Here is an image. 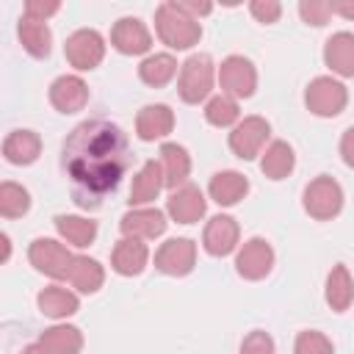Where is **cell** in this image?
Returning a JSON list of instances; mask_svg holds the SVG:
<instances>
[{
    "mask_svg": "<svg viewBox=\"0 0 354 354\" xmlns=\"http://www.w3.org/2000/svg\"><path fill=\"white\" fill-rule=\"evenodd\" d=\"M324 64L337 77H354V33L337 30L324 41Z\"/></svg>",
    "mask_w": 354,
    "mask_h": 354,
    "instance_id": "44dd1931",
    "label": "cell"
},
{
    "mask_svg": "<svg viewBox=\"0 0 354 354\" xmlns=\"http://www.w3.org/2000/svg\"><path fill=\"white\" fill-rule=\"evenodd\" d=\"M207 213V199L199 185L185 183L183 188L171 191L166 199V216L177 224H196Z\"/></svg>",
    "mask_w": 354,
    "mask_h": 354,
    "instance_id": "2e32d148",
    "label": "cell"
},
{
    "mask_svg": "<svg viewBox=\"0 0 354 354\" xmlns=\"http://www.w3.org/2000/svg\"><path fill=\"white\" fill-rule=\"evenodd\" d=\"M216 77H218V69H216L213 58L207 53H191L180 64V75H177V94H180V100L185 105H199V102L210 100Z\"/></svg>",
    "mask_w": 354,
    "mask_h": 354,
    "instance_id": "3957f363",
    "label": "cell"
},
{
    "mask_svg": "<svg viewBox=\"0 0 354 354\" xmlns=\"http://www.w3.org/2000/svg\"><path fill=\"white\" fill-rule=\"evenodd\" d=\"M64 282L72 285L77 293L91 296V293H97V290L105 285V268H102V263L94 260V257L75 254V260H72V266H69Z\"/></svg>",
    "mask_w": 354,
    "mask_h": 354,
    "instance_id": "4316f807",
    "label": "cell"
},
{
    "mask_svg": "<svg viewBox=\"0 0 354 354\" xmlns=\"http://www.w3.org/2000/svg\"><path fill=\"white\" fill-rule=\"evenodd\" d=\"M271 268H274V246L266 238L254 235L238 246V252H235L238 277H243L246 282H260L271 274Z\"/></svg>",
    "mask_w": 354,
    "mask_h": 354,
    "instance_id": "30bf717a",
    "label": "cell"
},
{
    "mask_svg": "<svg viewBox=\"0 0 354 354\" xmlns=\"http://www.w3.org/2000/svg\"><path fill=\"white\" fill-rule=\"evenodd\" d=\"M196 266V243L191 238H169L155 252V268L166 277H188Z\"/></svg>",
    "mask_w": 354,
    "mask_h": 354,
    "instance_id": "8fae6325",
    "label": "cell"
},
{
    "mask_svg": "<svg viewBox=\"0 0 354 354\" xmlns=\"http://www.w3.org/2000/svg\"><path fill=\"white\" fill-rule=\"evenodd\" d=\"M83 332L72 324H55L44 329L36 340L39 354H80L83 351Z\"/></svg>",
    "mask_w": 354,
    "mask_h": 354,
    "instance_id": "d4e9b609",
    "label": "cell"
},
{
    "mask_svg": "<svg viewBox=\"0 0 354 354\" xmlns=\"http://www.w3.org/2000/svg\"><path fill=\"white\" fill-rule=\"evenodd\" d=\"M166 188L163 183V169H160V160L149 158L141 163V169L133 174V183H130V196H127V205L130 207H149L158 194Z\"/></svg>",
    "mask_w": 354,
    "mask_h": 354,
    "instance_id": "e0dca14e",
    "label": "cell"
},
{
    "mask_svg": "<svg viewBox=\"0 0 354 354\" xmlns=\"http://www.w3.org/2000/svg\"><path fill=\"white\" fill-rule=\"evenodd\" d=\"M169 221L166 213L158 207H130L119 218V232L122 238H138V241H155L166 232Z\"/></svg>",
    "mask_w": 354,
    "mask_h": 354,
    "instance_id": "5bb4252c",
    "label": "cell"
},
{
    "mask_svg": "<svg viewBox=\"0 0 354 354\" xmlns=\"http://www.w3.org/2000/svg\"><path fill=\"white\" fill-rule=\"evenodd\" d=\"M249 14L263 25H274L282 17V3L279 0H252L249 3Z\"/></svg>",
    "mask_w": 354,
    "mask_h": 354,
    "instance_id": "8d00e7d4",
    "label": "cell"
},
{
    "mask_svg": "<svg viewBox=\"0 0 354 354\" xmlns=\"http://www.w3.org/2000/svg\"><path fill=\"white\" fill-rule=\"evenodd\" d=\"M36 307H39L41 315H47L53 321H64V318H69L80 310V299H77L75 290H69L64 285H47V288L39 290Z\"/></svg>",
    "mask_w": 354,
    "mask_h": 354,
    "instance_id": "cb8c5ba5",
    "label": "cell"
},
{
    "mask_svg": "<svg viewBox=\"0 0 354 354\" xmlns=\"http://www.w3.org/2000/svg\"><path fill=\"white\" fill-rule=\"evenodd\" d=\"M238 354H277V343L266 329H252L241 340V351Z\"/></svg>",
    "mask_w": 354,
    "mask_h": 354,
    "instance_id": "d590c367",
    "label": "cell"
},
{
    "mask_svg": "<svg viewBox=\"0 0 354 354\" xmlns=\"http://www.w3.org/2000/svg\"><path fill=\"white\" fill-rule=\"evenodd\" d=\"M174 130V111L166 102H149L136 113V136L147 144L163 141Z\"/></svg>",
    "mask_w": 354,
    "mask_h": 354,
    "instance_id": "ac0fdd59",
    "label": "cell"
},
{
    "mask_svg": "<svg viewBox=\"0 0 354 354\" xmlns=\"http://www.w3.org/2000/svg\"><path fill=\"white\" fill-rule=\"evenodd\" d=\"M158 160H160V169H163V183L169 191H177L188 183L191 177V155L183 144L177 141H163L160 144V152H158Z\"/></svg>",
    "mask_w": 354,
    "mask_h": 354,
    "instance_id": "ffe728a7",
    "label": "cell"
},
{
    "mask_svg": "<svg viewBox=\"0 0 354 354\" xmlns=\"http://www.w3.org/2000/svg\"><path fill=\"white\" fill-rule=\"evenodd\" d=\"M304 105L313 116L335 119L348 105V88H346V83H340L332 75H318L304 88Z\"/></svg>",
    "mask_w": 354,
    "mask_h": 354,
    "instance_id": "5b68a950",
    "label": "cell"
},
{
    "mask_svg": "<svg viewBox=\"0 0 354 354\" xmlns=\"http://www.w3.org/2000/svg\"><path fill=\"white\" fill-rule=\"evenodd\" d=\"M293 354H335V346L324 332L301 329L293 340Z\"/></svg>",
    "mask_w": 354,
    "mask_h": 354,
    "instance_id": "836d02e7",
    "label": "cell"
},
{
    "mask_svg": "<svg viewBox=\"0 0 354 354\" xmlns=\"http://www.w3.org/2000/svg\"><path fill=\"white\" fill-rule=\"evenodd\" d=\"M249 194V177L235 171V169H224L216 171L207 183V196L218 205V207H232L238 205L243 196Z\"/></svg>",
    "mask_w": 354,
    "mask_h": 354,
    "instance_id": "7402d4cb",
    "label": "cell"
},
{
    "mask_svg": "<svg viewBox=\"0 0 354 354\" xmlns=\"http://www.w3.org/2000/svg\"><path fill=\"white\" fill-rule=\"evenodd\" d=\"M340 158L348 169H354V124L346 127L343 136H340Z\"/></svg>",
    "mask_w": 354,
    "mask_h": 354,
    "instance_id": "f35d334b",
    "label": "cell"
},
{
    "mask_svg": "<svg viewBox=\"0 0 354 354\" xmlns=\"http://www.w3.org/2000/svg\"><path fill=\"white\" fill-rule=\"evenodd\" d=\"M268 136H271L268 119H263V116H243V119L230 130L227 144H230V149H232L235 158H241V160H254V158L263 155Z\"/></svg>",
    "mask_w": 354,
    "mask_h": 354,
    "instance_id": "9c48e42d",
    "label": "cell"
},
{
    "mask_svg": "<svg viewBox=\"0 0 354 354\" xmlns=\"http://www.w3.org/2000/svg\"><path fill=\"white\" fill-rule=\"evenodd\" d=\"M53 224H55L58 238H61L64 243L75 246V249L91 246L94 238H97V230H100L94 218H88V216H75V213H58V216L53 218Z\"/></svg>",
    "mask_w": 354,
    "mask_h": 354,
    "instance_id": "484cf974",
    "label": "cell"
},
{
    "mask_svg": "<svg viewBox=\"0 0 354 354\" xmlns=\"http://www.w3.org/2000/svg\"><path fill=\"white\" fill-rule=\"evenodd\" d=\"M241 241V224L227 216V213H218L213 218H207L205 230H202V249L210 254V257H227L232 252H238V243Z\"/></svg>",
    "mask_w": 354,
    "mask_h": 354,
    "instance_id": "7c38bea8",
    "label": "cell"
},
{
    "mask_svg": "<svg viewBox=\"0 0 354 354\" xmlns=\"http://www.w3.org/2000/svg\"><path fill=\"white\" fill-rule=\"evenodd\" d=\"M39 155H41V138L36 130L19 127L3 138V158L11 166H30L39 160Z\"/></svg>",
    "mask_w": 354,
    "mask_h": 354,
    "instance_id": "603a6c76",
    "label": "cell"
},
{
    "mask_svg": "<svg viewBox=\"0 0 354 354\" xmlns=\"http://www.w3.org/2000/svg\"><path fill=\"white\" fill-rule=\"evenodd\" d=\"M105 39L100 30L94 28H80L72 36H66L64 41V55L69 61V66H75L77 72H91L102 64L105 58Z\"/></svg>",
    "mask_w": 354,
    "mask_h": 354,
    "instance_id": "52a82bcc",
    "label": "cell"
},
{
    "mask_svg": "<svg viewBox=\"0 0 354 354\" xmlns=\"http://www.w3.org/2000/svg\"><path fill=\"white\" fill-rule=\"evenodd\" d=\"M299 17L304 25H313V28H324L332 17V8H329V0H301L299 3Z\"/></svg>",
    "mask_w": 354,
    "mask_h": 354,
    "instance_id": "e575fe53",
    "label": "cell"
},
{
    "mask_svg": "<svg viewBox=\"0 0 354 354\" xmlns=\"http://www.w3.org/2000/svg\"><path fill=\"white\" fill-rule=\"evenodd\" d=\"M329 8L343 19H354V0H329Z\"/></svg>",
    "mask_w": 354,
    "mask_h": 354,
    "instance_id": "60d3db41",
    "label": "cell"
},
{
    "mask_svg": "<svg viewBox=\"0 0 354 354\" xmlns=\"http://www.w3.org/2000/svg\"><path fill=\"white\" fill-rule=\"evenodd\" d=\"M130 144L124 130L108 119L80 122L61 147V163L72 185V199L83 210H97L113 194L130 169Z\"/></svg>",
    "mask_w": 354,
    "mask_h": 354,
    "instance_id": "6da1fadb",
    "label": "cell"
},
{
    "mask_svg": "<svg viewBox=\"0 0 354 354\" xmlns=\"http://www.w3.org/2000/svg\"><path fill=\"white\" fill-rule=\"evenodd\" d=\"M205 122L213 127H235L241 122V105L238 100L227 94H216L205 102Z\"/></svg>",
    "mask_w": 354,
    "mask_h": 354,
    "instance_id": "1f68e13d",
    "label": "cell"
},
{
    "mask_svg": "<svg viewBox=\"0 0 354 354\" xmlns=\"http://www.w3.org/2000/svg\"><path fill=\"white\" fill-rule=\"evenodd\" d=\"M180 75V64L171 53H149L141 64H138V77L141 83H147L149 88H163L169 86L174 77Z\"/></svg>",
    "mask_w": 354,
    "mask_h": 354,
    "instance_id": "4dcf8cb0",
    "label": "cell"
},
{
    "mask_svg": "<svg viewBox=\"0 0 354 354\" xmlns=\"http://www.w3.org/2000/svg\"><path fill=\"white\" fill-rule=\"evenodd\" d=\"M218 86L221 94L232 100H249L257 91V69L246 55H227L218 64Z\"/></svg>",
    "mask_w": 354,
    "mask_h": 354,
    "instance_id": "ba28073f",
    "label": "cell"
},
{
    "mask_svg": "<svg viewBox=\"0 0 354 354\" xmlns=\"http://www.w3.org/2000/svg\"><path fill=\"white\" fill-rule=\"evenodd\" d=\"M324 299L332 307V313H346L354 304V279L346 263H335L332 271L326 274Z\"/></svg>",
    "mask_w": 354,
    "mask_h": 354,
    "instance_id": "83f0119b",
    "label": "cell"
},
{
    "mask_svg": "<svg viewBox=\"0 0 354 354\" xmlns=\"http://www.w3.org/2000/svg\"><path fill=\"white\" fill-rule=\"evenodd\" d=\"M180 3V8L188 14V17H194V19H202V17H207L210 11H213V3H196V0H177Z\"/></svg>",
    "mask_w": 354,
    "mask_h": 354,
    "instance_id": "ab89813d",
    "label": "cell"
},
{
    "mask_svg": "<svg viewBox=\"0 0 354 354\" xmlns=\"http://www.w3.org/2000/svg\"><path fill=\"white\" fill-rule=\"evenodd\" d=\"M50 105L58 111V113H77L88 105V86L80 75H58L53 83H50Z\"/></svg>",
    "mask_w": 354,
    "mask_h": 354,
    "instance_id": "9a60e30c",
    "label": "cell"
},
{
    "mask_svg": "<svg viewBox=\"0 0 354 354\" xmlns=\"http://www.w3.org/2000/svg\"><path fill=\"white\" fill-rule=\"evenodd\" d=\"M19 354H39V348H36V343H33V346H25Z\"/></svg>",
    "mask_w": 354,
    "mask_h": 354,
    "instance_id": "7bdbcfd3",
    "label": "cell"
},
{
    "mask_svg": "<svg viewBox=\"0 0 354 354\" xmlns=\"http://www.w3.org/2000/svg\"><path fill=\"white\" fill-rule=\"evenodd\" d=\"M58 11H61L58 0H28L22 6V17H30V19H39V22H47Z\"/></svg>",
    "mask_w": 354,
    "mask_h": 354,
    "instance_id": "74e56055",
    "label": "cell"
},
{
    "mask_svg": "<svg viewBox=\"0 0 354 354\" xmlns=\"http://www.w3.org/2000/svg\"><path fill=\"white\" fill-rule=\"evenodd\" d=\"M28 260L30 266L50 277V279H66V271L75 260V254L69 252V246L64 241H55V238H33L30 246H28Z\"/></svg>",
    "mask_w": 354,
    "mask_h": 354,
    "instance_id": "8992f818",
    "label": "cell"
},
{
    "mask_svg": "<svg viewBox=\"0 0 354 354\" xmlns=\"http://www.w3.org/2000/svg\"><path fill=\"white\" fill-rule=\"evenodd\" d=\"M17 36H19L22 50H25L30 58L44 61V58L53 53V30L47 28V22L22 17L19 25H17Z\"/></svg>",
    "mask_w": 354,
    "mask_h": 354,
    "instance_id": "f546056e",
    "label": "cell"
},
{
    "mask_svg": "<svg viewBox=\"0 0 354 354\" xmlns=\"http://www.w3.org/2000/svg\"><path fill=\"white\" fill-rule=\"evenodd\" d=\"M346 205V194H343V185L329 177V174H318L313 177L304 191H301V207L310 218L315 221H332L340 216Z\"/></svg>",
    "mask_w": 354,
    "mask_h": 354,
    "instance_id": "277c9868",
    "label": "cell"
},
{
    "mask_svg": "<svg viewBox=\"0 0 354 354\" xmlns=\"http://www.w3.org/2000/svg\"><path fill=\"white\" fill-rule=\"evenodd\" d=\"M30 210V194L25 185L6 180L0 183V216L3 218H19Z\"/></svg>",
    "mask_w": 354,
    "mask_h": 354,
    "instance_id": "d6a6232c",
    "label": "cell"
},
{
    "mask_svg": "<svg viewBox=\"0 0 354 354\" xmlns=\"http://www.w3.org/2000/svg\"><path fill=\"white\" fill-rule=\"evenodd\" d=\"M0 243H3V257H0V263H8V257H11V238H8V232L0 235Z\"/></svg>",
    "mask_w": 354,
    "mask_h": 354,
    "instance_id": "b9f144b4",
    "label": "cell"
},
{
    "mask_svg": "<svg viewBox=\"0 0 354 354\" xmlns=\"http://www.w3.org/2000/svg\"><path fill=\"white\" fill-rule=\"evenodd\" d=\"M149 266V246L138 238H119L111 249V268L119 277H138Z\"/></svg>",
    "mask_w": 354,
    "mask_h": 354,
    "instance_id": "d6986e66",
    "label": "cell"
},
{
    "mask_svg": "<svg viewBox=\"0 0 354 354\" xmlns=\"http://www.w3.org/2000/svg\"><path fill=\"white\" fill-rule=\"evenodd\" d=\"M111 47L122 55H149L152 33L138 17H119L111 28Z\"/></svg>",
    "mask_w": 354,
    "mask_h": 354,
    "instance_id": "4fadbf2b",
    "label": "cell"
},
{
    "mask_svg": "<svg viewBox=\"0 0 354 354\" xmlns=\"http://www.w3.org/2000/svg\"><path fill=\"white\" fill-rule=\"evenodd\" d=\"M293 169H296V152H293V147L288 141L277 138V141H271L263 149V155H260V171H263V177L279 183V180L290 177Z\"/></svg>",
    "mask_w": 354,
    "mask_h": 354,
    "instance_id": "f1b7e54d",
    "label": "cell"
},
{
    "mask_svg": "<svg viewBox=\"0 0 354 354\" xmlns=\"http://www.w3.org/2000/svg\"><path fill=\"white\" fill-rule=\"evenodd\" d=\"M155 33L169 50H191L202 39V25L188 17L177 0H166L155 8Z\"/></svg>",
    "mask_w": 354,
    "mask_h": 354,
    "instance_id": "7a4b0ae2",
    "label": "cell"
}]
</instances>
